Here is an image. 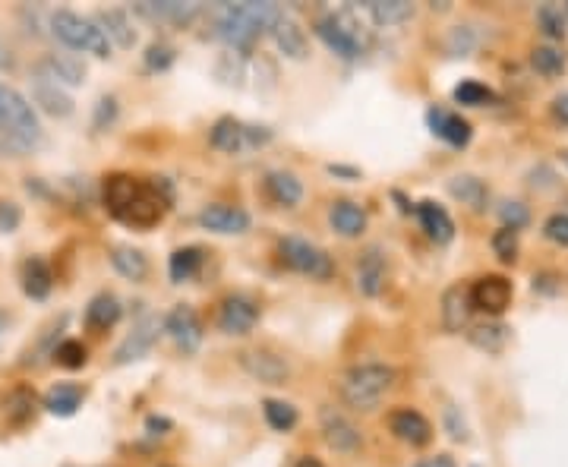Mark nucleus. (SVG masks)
<instances>
[{"label":"nucleus","mask_w":568,"mask_h":467,"mask_svg":"<svg viewBox=\"0 0 568 467\" xmlns=\"http://www.w3.org/2000/svg\"><path fill=\"white\" fill-rule=\"evenodd\" d=\"M202 269V250L199 247H180L174 250L171 262H168V272L174 284H184L190 278H196V272Z\"/></svg>","instance_id":"obj_35"},{"label":"nucleus","mask_w":568,"mask_h":467,"mask_svg":"<svg viewBox=\"0 0 568 467\" xmlns=\"http://www.w3.org/2000/svg\"><path fill=\"white\" fill-rule=\"evenodd\" d=\"M329 174H332V177H348V180H357V177H360V171H354V168H341V165H332Z\"/></svg>","instance_id":"obj_53"},{"label":"nucleus","mask_w":568,"mask_h":467,"mask_svg":"<svg viewBox=\"0 0 568 467\" xmlns=\"http://www.w3.org/2000/svg\"><path fill=\"white\" fill-rule=\"evenodd\" d=\"M32 101H35V105L42 108L45 114H51V117H70V114L76 111L70 92H67L64 86L51 83V79L38 76V73H35V79H32Z\"/></svg>","instance_id":"obj_18"},{"label":"nucleus","mask_w":568,"mask_h":467,"mask_svg":"<svg viewBox=\"0 0 568 467\" xmlns=\"http://www.w3.org/2000/svg\"><path fill=\"white\" fill-rule=\"evenodd\" d=\"M559 158H562V165H568V149H562V152H559Z\"/></svg>","instance_id":"obj_57"},{"label":"nucleus","mask_w":568,"mask_h":467,"mask_svg":"<svg viewBox=\"0 0 568 467\" xmlns=\"http://www.w3.org/2000/svg\"><path fill=\"white\" fill-rule=\"evenodd\" d=\"M111 266L117 269V275H124L127 281H146V275H149L146 253L133 250V247H114L111 250Z\"/></svg>","instance_id":"obj_33"},{"label":"nucleus","mask_w":568,"mask_h":467,"mask_svg":"<svg viewBox=\"0 0 568 467\" xmlns=\"http://www.w3.org/2000/svg\"><path fill=\"white\" fill-rule=\"evenodd\" d=\"M493 253H496L502 262H515V259H518V231L499 228V231L493 234Z\"/></svg>","instance_id":"obj_43"},{"label":"nucleus","mask_w":568,"mask_h":467,"mask_svg":"<svg viewBox=\"0 0 568 467\" xmlns=\"http://www.w3.org/2000/svg\"><path fill=\"white\" fill-rule=\"evenodd\" d=\"M509 303H512V281L509 278L486 275V278L474 281V288H471V307L474 310L499 316V313L509 310Z\"/></svg>","instance_id":"obj_13"},{"label":"nucleus","mask_w":568,"mask_h":467,"mask_svg":"<svg viewBox=\"0 0 568 467\" xmlns=\"http://www.w3.org/2000/svg\"><path fill=\"white\" fill-rule=\"evenodd\" d=\"M455 101L458 105H468V108H483V105H490V101L496 98L490 86H483L477 83V79H464L461 86H455Z\"/></svg>","instance_id":"obj_40"},{"label":"nucleus","mask_w":568,"mask_h":467,"mask_svg":"<svg viewBox=\"0 0 568 467\" xmlns=\"http://www.w3.org/2000/svg\"><path fill=\"white\" fill-rule=\"evenodd\" d=\"M240 367L247 370V376H253L262 385H284L291 379V363L281 354L269 351V348H253L240 354Z\"/></svg>","instance_id":"obj_9"},{"label":"nucleus","mask_w":568,"mask_h":467,"mask_svg":"<svg viewBox=\"0 0 568 467\" xmlns=\"http://www.w3.org/2000/svg\"><path fill=\"white\" fill-rule=\"evenodd\" d=\"M389 430H392L395 439L414 445V449H420V445H426V442L433 439V426H430V420H426L420 411H411V408L395 411V414L389 417Z\"/></svg>","instance_id":"obj_16"},{"label":"nucleus","mask_w":568,"mask_h":467,"mask_svg":"<svg viewBox=\"0 0 568 467\" xmlns=\"http://www.w3.org/2000/svg\"><path fill=\"white\" fill-rule=\"evenodd\" d=\"M281 262L288 269L307 275V278H316V281H326L335 275V262L326 250H319L316 243L310 240H300V237H284L281 240Z\"/></svg>","instance_id":"obj_7"},{"label":"nucleus","mask_w":568,"mask_h":467,"mask_svg":"<svg viewBox=\"0 0 568 467\" xmlns=\"http://www.w3.org/2000/svg\"><path fill=\"white\" fill-rule=\"evenodd\" d=\"M139 193V180L130 177V174H111L105 180V190H101V196H105V209L120 221L127 215V209L133 206V199Z\"/></svg>","instance_id":"obj_21"},{"label":"nucleus","mask_w":568,"mask_h":467,"mask_svg":"<svg viewBox=\"0 0 568 467\" xmlns=\"http://www.w3.org/2000/svg\"><path fill=\"white\" fill-rule=\"evenodd\" d=\"M474 467H477V464H474Z\"/></svg>","instance_id":"obj_58"},{"label":"nucleus","mask_w":568,"mask_h":467,"mask_svg":"<svg viewBox=\"0 0 568 467\" xmlns=\"http://www.w3.org/2000/svg\"><path fill=\"white\" fill-rule=\"evenodd\" d=\"M329 221H332V228L341 237H360L363 231H367V225H370L367 209L357 206V202H348V199L335 202L332 212H329Z\"/></svg>","instance_id":"obj_26"},{"label":"nucleus","mask_w":568,"mask_h":467,"mask_svg":"<svg viewBox=\"0 0 568 467\" xmlns=\"http://www.w3.org/2000/svg\"><path fill=\"white\" fill-rule=\"evenodd\" d=\"M23 225V209L10 199H0V234H13Z\"/></svg>","instance_id":"obj_48"},{"label":"nucleus","mask_w":568,"mask_h":467,"mask_svg":"<svg viewBox=\"0 0 568 467\" xmlns=\"http://www.w3.org/2000/svg\"><path fill=\"white\" fill-rule=\"evenodd\" d=\"M0 139L16 152H29L42 142V124L35 108L10 86H0Z\"/></svg>","instance_id":"obj_2"},{"label":"nucleus","mask_w":568,"mask_h":467,"mask_svg":"<svg viewBox=\"0 0 568 467\" xmlns=\"http://www.w3.org/2000/svg\"><path fill=\"white\" fill-rule=\"evenodd\" d=\"M272 142V130L269 127H253V124H243L237 117H221L218 124L212 127V146L218 152H228V155H243V152H253L262 149Z\"/></svg>","instance_id":"obj_6"},{"label":"nucleus","mask_w":568,"mask_h":467,"mask_svg":"<svg viewBox=\"0 0 568 467\" xmlns=\"http://www.w3.org/2000/svg\"><path fill=\"white\" fill-rule=\"evenodd\" d=\"M266 193L275 206H284V209H294L297 202L303 199V184L297 180V174L291 171H269L266 174Z\"/></svg>","instance_id":"obj_28"},{"label":"nucleus","mask_w":568,"mask_h":467,"mask_svg":"<svg viewBox=\"0 0 568 467\" xmlns=\"http://www.w3.org/2000/svg\"><path fill=\"white\" fill-rule=\"evenodd\" d=\"M120 300L114 294H98L89 300V307H86V326L92 332H108L117 326V319H120Z\"/></svg>","instance_id":"obj_29"},{"label":"nucleus","mask_w":568,"mask_h":467,"mask_svg":"<svg viewBox=\"0 0 568 467\" xmlns=\"http://www.w3.org/2000/svg\"><path fill=\"white\" fill-rule=\"evenodd\" d=\"M531 64H534V70L540 73V76H546V79H559L562 73H565V54L562 51H556V48H550V45H540V48H534L531 51Z\"/></svg>","instance_id":"obj_38"},{"label":"nucleus","mask_w":568,"mask_h":467,"mask_svg":"<svg viewBox=\"0 0 568 467\" xmlns=\"http://www.w3.org/2000/svg\"><path fill=\"white\" fill-rule=\"evenodd\" d=\"M449 193L458 202H464V206H471L474 212H483L486 202H490V190H486V184L474 174H455L449 180Z\"/></svg>","instance_id":"obj_30"},{"label":"nucleus","mask_w":568,"mask_h":467,"mask_svg":"<svg viewBox=\"0 0 568 467\" xmlns=\"http://www.w3.org/2000/svg\"><path fill=\"white\" fill-rule=\"evenodd\" d=\"M281 13L284 10L275 4H228L218 10L215 32L221 42H228L234 51H250L262 32H272Z\"/></svg>","instance_id":"obj_1"},{"label":"nucleus","mask_w":568,"mask_h":467,"mask_svg":"<svg viewBox=\"0 0 568 467\" xmlns=\"http://www.w3.org/2000/svg\"><path fill=\"white\" fill-rule=\"evenodd\" d=\"M51 32L73 51H83L101 60L111 57V42L105 38V32L95 26V19H86L73 10H57L51 16Z\"/></svg>","instance_id":"obj_4"},{"label":"nucleus","mask_w":568,"mask_h":467,"mask_svg":"<svg viewBox=\"0 0 568 467\" xmlns=\"http://www.w3.org/2000/svg\"><path fill=\"white\" fill-rule=\"evenodd\" d=\"M382 288H385V256L379 247H370L360 256L357 266V291L363 297H379Z\"/></svg>","instance_id":"obj_23"},{"label":"nucleus","mask_w":568,"mask_h":467,"mask_svg":"<svg viewBox=\"0 0 568 467\" xmlns=\"http://www.w3.org/2000/svg\"><path fill=\"white\" fill-rule=\"evenodd\" d=\"M471 291L461 288V284H452L449 291L442 294V326L445 332H461L471 319Z\"/></svg>","instance_id":"obj_22"},{"label":"nucleus","mask_w":568,"mask_h":467,"mask_svg":"<svg viewBox=\"0 0 568 467\" xmlns=\"http://www.w3.org/2000/svg\"><path fill=\"white\" fill-rule=\"evenodd\" d=\"M262 414H266V423L272 426L275 433H291L294 426L300 423V414H297L294 404L278 401V398H269L266 404H262Z\"/></svg>","instance_id":"obj_37"},{"label":"nucleus","mask_w":568,"mask_h":467,"mask_svg":"<svg viewBox=\"0 0 568 467\" xmlns=\"http://www.w3.org/2000/svg\"><path fill=\"white\" fill-rule=\"evenodd\" d=\"M54 363H57V367H64V370H83L86 363H89L86 344H83V341H76V338L60 341L57 348H54Z\"/></svg>","instance_id":"obj_39"},{"label":"nucleus","mask_w":568,"mask_h":467,"mask_svg":"<svg viewBox=\"0 0 568 467\" xmlns=\"http://www.w3.org/2000/svg\"><path fill=\"white\" fill-rule=\"evenodd\" d=\"M10 67V48L0 42V70H7Z\"/></svg>","instance_id":"obj_54"},{"label":"nucleus","mask_w":568,"mask_h":467,"mask_svg":"<svg viewBox=\"0 0 568 467\" xmlns=\"http://www.w3.org/2000/svg\"><path fill=\"white\" fill-rule=\"evenodd\" d=\"M319 420H322V436H326L329 449H335L341 455H354L360 449V442H363L360 430L344 414H338L335 408H322Z\"/></svg>","instance_id":"obj_14"},{"label":"nucleus","mask_w":568,"mask_h":467,"mask_svg":"<svg viewBox=\"0 0 568 467\" xmlns=\"http://www.w3.org/2000/svg\"><path fill=\"white\" fill-rule=\"evenodd\" d=\"M199 225L215 234H243L250 231V215L237 206H209L199 212Z\"/></svg>","instance_id":"obj_20"},{"label":"nucleus","mask_w":568,"mask_h":467,"mask_svg":"<svg viewBox=\"0 0 568 467\" xmlns=\"http://www.w3.org/2000/svg\"><path fill=\"white\" fill-rule=\"evenodd\" d=\"M297 467H326V464H322L319 458H300Z\"/></svg>","instance_id":"obj_55"},{"label":"nucleus","mask_w":568,"mask_h":467,"mask_svg":"<svg viewBox=\"0 0 568 467\" xmlns=\"http://www.w3.org/2000/svg\"><path fill=\"white\" fill-rule=\"evenodd\" d=\"M165 332L174 338V344L184 354H196L202 344V322L190 303H177V307L165 316Z\"/></svg>","instance_id":"obj_11"},{"label":"nucleus","mask_w":568,"mask_h":467,"mask_svg":"<svg viewBox=\"0 0 568 467\" xmlns=\"http://www.w3.org/2000/svg\"><path fill=\"white\" fill-rule=\"evenodd\" d=\"M553 117L559 120V124L568 127V92H562V95L553 98Z\"/></svg>","instance_id":"obj_50"},{"label":"nucleus","mask_w":568,"mask_h":467,"mask_svg":"<svg viewBox=\"0 0 568 467\" xmlns=\"http://www.w3.org/2000/svg\"><path fill=\"white\" fill-rule=\"evenodd\" d=\"M136 13L146 16V19H158V23H180L187 26L199 16V7L196 4H180V0H146V4H136Z\"/></svg>","instance_id":"obj_25"},{"label":"nucleus","mask_w":568,"mask_h":467,"mask_svg":"<svg viewBox=\"0 0 568 467\" xmlns=\"http://www.w3.org/2000/svg\"><path fill=\"white\" fill-rule=\"evenodd\" d=\"M505 341H509V326H502V322H483V326L471 329V344L486 354H499Z\"/></svg>","instance_id":"obj_36"},{"label":"nucleus","mask_w":568,"mask_h":467,"mask_svg":"<svg viewBox=\"0 0 568 467\" xmlns=\"http://www.w3.org/2000/svg\"><path fill=\"white\" fill-rule=\"evenodd\" d=\"M174 48L171 45H165V42H155V45H149V51H146V67L152 70V73H161V70H168L171 64H174Z\"/></svg>","instance_id":"obj_45"},{"label":"nucleus","mask_w":568,"mask_h":467,"mask_svg":"<svg viewBox=\"0 0 568 467\" xmlns=\"http://www.w3.org/2000/svg\"><path fill=\"white\" fill-rule=\"evenodd\" d=\"M426 124H430V130L442 142H449V146H455V149H464L471 142V136H474L468 120H464L461 114H455V111H445V108H430V111H426Z\"/></svg>","instance_id":"obj_15"},{"label":"nucleus","mask_w":568,"mask_h":467,"mask_svg":"<svg viewBox=\"0 0 568 467\" xmlns=\"http://www.w3.org/2000/svg\"><path fill=\"white\" fill-rule=\"evenodd\" d=\"M367 13L376 26H401L414 16V4H408V0H370Z\"/></svg>","instance_id":"obj_34"},{"label":"nucleus","mask_w":568,"mask_h":467,"mask_svg":"<svg viewBox=\"0 0 568 467\" xmlns=\"http://www.w3.org/2000/svg\"><path fill=\"white\" fill-rule=\"evenodd\" d=\"M165 184H139V193L133 199V206L127 209V215L120 218L130 228H152L158 225L165 212L171 209V193H161Z\"/></svg>","instance_id":"obj_8"},{"label":"nucleus","mask_w":568,"mask_h":467,"mask_svg":"<svg viewBox=\"0 0 568 467\" xmlns=\"http://www.w3.org/2000/svg\"><path fill=\"white\" fill-rule=\"evenodd\" d=\"M445 48H449L452 57H468L474 48H477V35L471 26H455L449 32V42H445Z\"/></svg>","instance_id":"obj_42"},{"label":"nucleus","mask_w":568,"mask_h":467,"mask_svg":"<svg viewBox=\"0 0 568 467\" xmlns=\"http://www.w3.org/2000/svg\"><path fill=\"white\" fill-rule=\"evenodd\" d=\"M537 26H540V32L546 35V38H565V16H562V10L559 7H540L537 10Z\"/></svg>","instance_id":"obj_41"},{"label":"nucleus","mask_w":568,"mask_h":467,"mask_svg":"<svg viewBox=\"0 0 568 467\" xmlns=\"http://www.w3.org/2000/svg\"><path fill=\"white\" fill-rule=\"evenodd\" d=\"M417 218H420V225H423V231L430 234L436 243H452V237H455V221L449 218V212H445L439 202H420L417 206Z\"/></svg>","instance_id":"obj_27"},{"label":"nucleus","mask_w":568,"mask_h":467,"mask_svg":"<svg viewBox=\"0 0 568 467\" xmlns=\"http://www.w3.org/2000/svg\"><path fill=\"white\" fill-rule=\"evenodd\" d=\"M543 234L546 240H553L556 247H568V215H550L546 218V225H543Z\"/></svg>","instance_id":"obj_47"},{"label":"nucleus","mask_w":568,"mask_h":467,"mask_svg":"<svg viewBox=\"0 0 568 467\" xmlns=\"http://www.w3.org/2000/svg\"><path fill=\"white\" fill-rule=\"evenodd\" d=\"M259 322V307L256 300L243 297V294H231L221 300L218 307V329L225 335H250Z\"/></svg>","instance_id":"obj_10"},{"label":"nucleus","mask_w":568,"mask_h":467,"mask_svg":"<svg viewBox=\"0 0 568 467\" xmlns=\"http://www.w3.org/2000/svg\"><path fill=\"white\" fill-rule=\"evenodd\" d=\"M161 326H165V322H158L155 316H146L142 322H136L133 332H130L124 341H120V348L114 351V363H117V367H127V363H136V360L146 357V354L152 351V344L158 341Z\"/></svg>","instance_id":"obj_12"},{"label":"nucleus","mask_w":568,"mask_h":467,"mask_svg":"<svg viewBox=\"0 0 568 467\" xmlns=\"http://www.w3.org/2000/svg\"><path fill=\"white\" fill-rule=\"evenodd\" d=\"M442 420H445V430H449V436L455 442H468V423H464L461 411L455 408V404H445V411H442Z\"/></svg>","instance_id":"obj_46"},{"label":"nucleus","mask_w":568,"mask_h":467,"mask_svg":"<svg viewBox=\"0 0 568 467\" xmlns=\"http://www.w3.org/2000/svg\"><path fill=\"white\" fill-rule=\"evenodd\" d=\"M146 430H149L152 436H165V433L171 430V420H165V417H149V420H146Z\"/></svg>","instance_id":"obj_51"},{"label":"nucleus","mask_w":568,"mask_h":467,"mask_svg":"<svg viewBox=\"0 0 568 467\" xmlns=\"http://www.w3.org/2000/svg\"><path fill=\"white\" fill-rule=\"evenodd\" d=\"M499 218H502V228H512V231H518V228H524L527 221H531V212H527V206H521V202H502L499 206Z\"/></svg>","instance_id":"obj_44"},{"label":"nucleus","mask_w":568,"mask_h":467,"mask_svg":"<svg viewBox=\"0 0 568 467\" xmlns=\"http://www.w3.org/2000/svg\"><path fill=\"white\" fill-rule=\"evenodd\" d=\"M95 26L105 32V38H108L111 45H117V48L130 51L136 45V29H133L130 16L124 10H98Z\"/></svg>","instance_id":"obj_24"},{"label":"nucleus","mask_w":568,"mask_h":467,"mask_svg":"<svg viewBox=\"0 0 568 467\" xmlns=\"http://www.w3.org/2000/svg\"><path fill=\"white\" fill-rule=\"evenodd\" d=\"M51 288H54V275L48 269V262L38 259V256L29 259L26 266H23V291H26V297L45 300L51 294Z\"/></svg>","instance_id":"obj_32"},{"label":"nucleus","mask_w":568,"mask_h":467,"mask_svg":"<svg viewBox=\"0 0 568 467\" xmlns=\"http://www.w3.org/2000/svg\"><path fill=\"white\" fill-rule=\"evenodd\" d=\"M417 467H455V461H452L449 455H436V458H426V461H420Z\"/></svg>","instance_id":"obj_52"},{"label":"nucleus","mask_w":568,"mask_h":467,"mask_svg":"<svg viewBox=\"0 0 568 467\" xmlns=\"http://www.w3.org/2000/svg\"><path fill=\"white\" fill-rule=\"evenodd\" d=\"M395 373L385 363H360L351 367L341 379V398L351 404L354 411H376L385 392L392 389Z\"/></svg>","instance_id":"obj_3"},{"label":"nucleus","mask_w":568,"mask_h":467,"mask_svg":"<svg viewBox=\"0 0 568 467\" xmlns=\"http://www.w3.org/2000/svg\"><path fill=\"white\" fill-rule=\"evenodd\" d=\"M83 398L86 392L79 389V385H70V382H60L54 389L45 395V408L57 417H73L79 408H83Z\"/></svg>","instance_id":"obj_31"},{"label":"nucleus","mask_w":568,"mask_h":467,"mask_svg":"<svg viewBox=\"0 0 568 467\" xmlns=\"http://www.w3.org/2000/svg\"><path fill=\"white\" fill-rule=\"evenodd\" d=\"M272 38H275V48L291 57V60H307L310 57V42H307V32L297 23L294 16L281 13V19L272 26Z\"/></svg>","instance_id":"obj_17"},{"label":"nucleus","mask_w":568,"mask_h":467,"mask_svg":"<svg viewBox=\"0 0 568 467\" xmlns=\"http://www.w3.org/2000/svg\"><path fill=\"white\" fill-rule=\"evenodd\" d=\"M316 35L326 42L329 51H335L344 60H354L363 54V26L357 23L354 10H338L322 16L316 23Z\"/></svg>","instance_id":"obj_5"},{"label":"nucleus","mask_w":568,"mask_h":467,"mask_svg":"<svg viewBox=\"0 0 568 467\" xmlns=\"http://www.w3.org/2000/svg\"><path fill=\"white\" fill-rule=\"evenodd\" d=\"M117 117V98H101L98 101V117H95V127L105 130V124H114Z\"/></svg>","instance_id":"obj_49"},{"label":"nucleus","mask_w":568,"mask_h":467,"mask_svg":"<svg viewBox=\"0 0 568 467\" xmlns=\"http://www.w3.org/2000/svg\"><path fill=\"white\" fill-rule=\"evenodd\" d=\"M7 326H10V316H7L4 310H0V335H4V332H7Z\"/></svg>","instance_id":"obj_56"},{"label":"nucleus","mask_w":568,"mask_h":467,"mask_svg":"<svg viewBox=\"0 0 568 467\" xmlns=\"http://www.w3.org/2000/svg\"><path fill=\"white\" fill-rule=\"evenodd\" d=\"M38 76H45V79H51V83H57V86H83L86 83V64L83 60H76V57H70V54H51V57H45L42 64H38Z\"/></svg>","instance_id":"obj_19"}]
</instances>
